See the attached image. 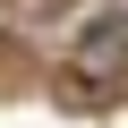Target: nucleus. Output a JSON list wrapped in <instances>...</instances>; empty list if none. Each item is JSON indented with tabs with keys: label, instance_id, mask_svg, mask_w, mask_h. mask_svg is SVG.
I'll list each match as a JSON object with an SVG mask.
<instances>
[{
	"label": "nucleus",
	"instance_id": "2",
	"mask_svg": "<svg viewBox=\"0 0 128 128\" xmlns=\"http://www.w3.org/2000/svg\"><path fill=\"white\" fill-rule=\"evenodd\" d=\"M26 9H51V0H26Z\"/></svg>",
	"mask_w": 128,
	"mask_h": 128
},
{
	"label": "nucleus",
	"instance_id": "1",
	"mask_svg": "<svg viewBox=\"0 0 128 128\" xmlns=\"http://www.w3.org/2000/svg\"><path fill=\"white\" fill-rule=\"evenodd\" d=\"M77 60H86L94 77H120V68H128V17H102V26L77 43Z\"/></svg>",
	"mask_w": 128,
	"mask_h": 128
}]
</instances>
